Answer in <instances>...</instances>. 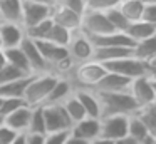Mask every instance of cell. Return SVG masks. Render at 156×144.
Masks as SVG:
<instances>
[{
	"mask_svg": "<svg viewBox=\"0 0 156 144\" xmlns=\"http://www.w3.org/2000/svg\"><path fill=\"white\" fill-rule=\"evenodd\" d=\"M87 39L91 40L94 49H98V47H131L133 49L134 47V42L124 32H111L106 33V35H96V37L87 35Z\"/></svg>",
	"mask_w": 156,
	"mask_h": 144,
	"instance_id": "16",
	"label": "cell"
},
{
	"mask_svg": "<svg viewBox=\"0 0 156 144\" xmlns=\"http://www.w3.org/2000/svg\"><path fill=\"white\" fill-rule=\"evenodd\" d=\"M86 2H87V0H57V3H61V5H64V7H67V9L74 10L76 13H79V15L84 13Z\"/></svg>",
	"mask_w": 156,
	"mask_h": 144,
	"instance_id": "37",
	"label": "cell"
},
{
	"mask_svg": "<svg viewBox=\"0 0 156 144\" xmlns=\"http://www.w3.org/2000/svg\"><path fill=\"white\" fill-rule=\"evenodd\" d=\"M42 112H44V124H45V134L51 132H62L72 127L71 119L67 117L64 107L59 106H42Z\"/></svg>",
	"mask_w": 156,
	"mask_h": 144,
	"instance_id": "7",
	"label": "cell"
},
{
	"mask_svg": "<svg viewBox=\"0 0 156 144\" xmlns=\"http://www.w3.org/2000/svg\"><path fill=\"white\" fill-rule=\"evenodd\" d=\"M133 79H128V77L118 76V74H111L106 72V76L96 84L94 92H102V94H114V92H128L129 84H131Z\"/></svg>",
	"mask_w": 156,
	"mask_h": 144,
	"instance_id": "12",
	"label": "cell"
},
{
	"mask_svg": "<svg viewBox=\"0 0 156 144\" xmlns=\"http://www.w3.org/2000/svg\"><path fill=\"white\" fill-rule=\"evenodd\" d=\"M143 65H144V77H148L149 80L156 79V55L143 62Z\"/></svg>",
	"mask_w": 156,
	"mask_h": 144,
	"instance_id": "41",
	"label": "cell"
},
{
	"mask_svg": "<svg viewBox=\"0 0 156 144\" xmlns=\"http://www.w3.org/2000/svg\"><path fill=\"white\" fill-rule=\"evenodd\" d=\"M72 90H74L72 84L69 82L67 79H64V77H59L55 86L52 87L51 94L47 96V99H45V102L42 104V106H59V104H62L69 96H71Z\"/></svg>",
	"mask_w": 156,
	"mask_h": 144,
	"instance_id": "21",
	"label": "cell"
},
{
	"mask_svg": "<svg viewBox=\"0 0 156 144\" xmlns=\"http://www.w3.org/2000/svg\"><path fill=\"white\" fill-rule=\"evenodd\" d=\"M81 30L86 35H106V33L114 32V29L111 27L106 13L94 12V10H84V13L81 15Z\"/></svg>",
	"mask_w": 156,
	"mask_h": 144,
	"instance_id": "4",
	"label": "cell"
},
{
	"mask_svg": "<svg viewBox=\"0 0 156 144\" xmlns=\"http://www.w3.org/2000/svg\"><path fill=\"white\" fill-rule=\"evenodd\" d=\"M76 99L84 109L86 117H92V119H101V109H99V100L94 90L91 89H74L72 90Z\"/></svg>",
	"mask_w": 156,
	"mask_h": 144,
	"instance_id": "15",
	"label": "cell"
},
{
	"mask_svg": "<svg viewBox=\"0 0 156 144\" xmlns=\"http://www.w3.org/2000/svg\"><path fill=\"white\" fill-rule=\"evenodd\" d=\"M30 77L32 76H25V77L10 80V82L0 86V97H2V99H7V97H22V99H24L25 87H27Z\"/></svg>",
	"mask_w": 156,
	"mask_h": 144,
	"instance_id": "25",
	"label": "cell"
},
{
	"mask_svg": "<svg viewBox=\"0 0 156 144\" xmlns=\"http://www.w3.org/2000/svg\"><path fill=\"white\" fill-rule=\"evenodd\" d=\"M20 77H25V74H22L20 70H17L15 67L12 65H5L0 69V86L10 82V80H15V79H20Z\"/></svg>",
	"mask_w": 156,
	"mask_h": 144,
	"instance_id": "36",
	"label": "cell"
},
{
	"mask_svg": "<svg viewBox=\"0 0 156 144\" xmlns=\"http://www.w3.org/2000/svg\"><path fill=\"white\" fill-rule=\"evenodd\" d=\"M69 136L76 137V139L91 142L96 137H99V119H92V117H84V119L77 121L72 124L69 129Z\"/></svg>",
	"mask_w": 156,
	"mask_h": 144,
	"instance_id": "13",
	"label": "cell"
},
{
	"mask_svg": "<svg viewBox=\"0 0 156 144\" xmlns=\"http://www.w3.org/2000/svg\"><path fill=\"white\" fill-rule=\"evenodd\" d=\"M106 72L108 70L104 69L102 64L89 60V62H82L74 65V69L64 79H67L74 89H94L96 84L106 76Z\"/></svg>",
	"mask_w": 156,
	"mask_h": 144,
	"instance_id": "2",
	"label": "cell"
},
{
	"mask_svg": "<svg viewBox=\"0 0 156 144\" xmlns=\"http://www.w3.org/2000/svg\"><path fill=\"white\" fill-rule=\"evenodd\" d=\"M22 106H27L22 97H7V99H2V104H0V117L5 119L12 112L20 109Z\"/></svg>",
	"mask_w": 156,
	"mask_h": 144,
	"instance_id": "33",
	"label": "cell"
},
{
	"mask_svg": "<svg viewBox=\"0 0 156 144\" xmlns=\"http://www.w3.org/2000/svg\"><path fill=\"white\" fill-rule=\"evenodd\" d=\"M141 20L151 23V25H156V3H148V5H144Z\"/></svg>",
	"mask_w": 156,
	"mask_h": 144,
	"instance_id": "40",
	"label": "cell"
},
{
	"mask_svg": "<svg viewBox=\"0 0 156 144\" xmlns=\"http://www.w3.org/2000/svg\"><path fill=\"white\" fill-rule=\"evenodd\" d=\"M154 55H156V35L144 40H139L133 47V57L138 59L139 62H146V60H149Z\"/></svg>",
	"mask_w": 156,
	"mask_h": 144,
	"instance_id": "24",
	"label": "cell"
},
{
	"mask_svg": "<svg viewBox=\"0 0 156 144\" xmlns=\"http://www.w3.org/2000/svg\"><path fill=\"white\" fill-rule=\"evenodd\" d=\"M118 10L131 23V22H136V20H141L144 3H143V0H121V3L118 5Z\"/></svg>",
	"mask_w": 156,
	"mask_h": 144,
	"instance_id": "26",
	"label": "cell"
},
{
	"mask_svg": "<svg viewBox=\"0 0 156 144\" xmlns=\"http://www.w3.org/2000/svg\"><path fill=\"white\" fill-rule=\"evenodd\" d=\"M17 136L19 134L15 131H12L10 127H7L5 124L0 126V144H12Z\"/></svg>",
	"mask_w": 156,
	"mask_h": 144,
	"instance_id": "39",
	"label": "cell"
},
{
	"mask_svg": "<svg viewBox=\"0 0 156 144\" xmlns=\"http://www.w3.org/2000/svg\"><path fill=\"white\" fill-rule=\"evenodd\" d=\"M5 59H7V64L12 67H15L17 70H20L25 76H34L30 69V64H29L27 57L24 55V52L20 50V47H14V49H5Z\"/></svg>",
	"mask_w": 156,
	"mask_h": 144,
	"instance_id": "23",
	"label": "cell"
},
{
	"mask_svg": "<svg viewBox=\"0 0 156 144\" xmlns=\"http://www.w3.org/2000/svg\"><path fill=\"white\" fill-rule=\"evenodd\" d=\"M27 132H32V134H42V136H45V124H44V112H42V106H35V107H32L30 122H29V129H27Z\"/></svg>",
	"mask_w": 156,
	"mask_h": 144,
	"instance_id": "31",
	"label": "cell"
},
{
	"mask_svg": "<svg viewBox=\"0 0 156 144\" xmlns=\"http://www.w3.org/2000/svg\"><path fill=\"white\" fill-rule=\"evenodd\" d=\"M30 114H32V107L22 106L20 109H17L15 112L5 117L4 124L7 127H10L12 131H15L17 134H25L29 129V122H30Z\"/></svg>",
	"mask_w": 156,
	"mask_h": 144,
	"instance_id": "18",
	"label": "cell"
},
{
	"mask_svg": "<svg viewBox=\"0 0 156 144\" xmlns=\"http://www.w3.org/2000/svg\"><path fill=\"white\" fill-rule=\"evenodd\" d=\"M128 119L129 116H111L99 119V137L112 142L128 137Z\"/></svg>",
	"mask_w": 156,
	"mask_h": 144,
	"instance_id": "6",
	"label": "cell"
},
{
	"mask_svg": "<svg viewBox=\"0 0 156 144\" xmlns=\"http://www.w3.org/2000/svg\"><path fill=\"white\" fill-rule=\"evenodd\" d=\"M19 47H20V50L24 52V55L27 57L29 64H30V69H32V74L47 72V65H45L44 59H42L41 52H39L37 45H35V40L29 39V37H24Z\"/></svg>",
	"mask_w": 156,
	"mask_h": 144,
	"instance_id": "14",
	"label": "cell"
},
{
	"mask_svg": "<svg viewBox=\"0 0 156 144\" xmlns=\"http://www.w3.org/2000/svg\"><path fill=\"white\" fill-rule=\"evenodd\" d=\"M12 144H25V142H24V134H19V136L15 137V141H14Z\"/></svg>",
	"mask_w": 156,
	"mask_h": 144,
	"instance_id": "48",
	"label": "cell"
},
{
	"mask_svg": "<svg viewBox=\"0 0 156 144\" xmlns=\"http://www.w3.org/2000/svg\"><path fill=\"white\" fill-rule=\"evenodd\" d=\"M24 2H32V3H41V5L54 7L55 3H57V0H24Z\"/></svg>",
	"mask_w": 156,
	"mask_h": 144,
	"instance_id": "43",
	"label": "cell"
},
{
	"mask_svg": "<svg viewBox=\"0 0 156 144\" xmlns=\"http://www.w3.org/2000/svg\"><path fill=\"white\" fill-rule=\"evenodd\" d=\"M24 142L25 144H44V136H42V134L25 132L24 134Z\"/></svg>",
	"mask_w": 156,
	"mask_h": 144,
	"instance_id": "42",
	"label": "cell"
},
{
	"mask_svg": "<svg viewBox=\"0 0 156 144\" xmlns=\"http://www.w3.org/2000/svg\"><path fill=\"white\" fill-rule=\"evenodd\" d=\"M69 132L67 131H62V132H51L44 136V144H64L67 139Z\"/></svg>",
	"mask_w": 156,
	"mask_h": 144,
	"instance_id": "38",
	"label": "cell"
},
{
	"mask_svg": "<svg viewBox=\"0 0 156 144\" xmlns=\"http://www.w3.org/2000/svg\"><path fill=\"white\" fill-rule=\"evenodd\" d=\"M106 17H108L111 27L114 29V32H124L129 25V22L124 19V15H122L118 9H112V10H109V12H106Z\"/></svg>",
	"mask_w": 156,
	"mask_h": 144,
	"instance_id": "35",
	"label": "cell"
},
{
	"mask_svg": "<svg viewBox=\"0 0 156 144\" xmlns=\"http://www.w3.org/2000/svg\"><path fill=\"white\" fill-rule=\"evenodd\" d=\"M61 106L64 107L66 114H67V117L71 119V122H72V124L77 122V121H81V119H84V117H86L84 109H82V106L79 104V100L76 99L74 92H72L71 96H69L67 99H66L64 102L61 104Z\"/></svg>",
	"mask_w": 156,
	"mask_h": 144,
	"instance_id": "29",
	"label": "cell"
},
{
	"mask_svg": "<svg viewBox=\"0 0 156 144\" xmlns=\"http://www.w3.org/2000/svg\"><path fill=\"white\" fill-rule=\"evenodd\" d=\"M71 35L72 33L69 32V30H66L64 27L55 25V23L52 22V27H51V30H49L47 37H45L44 40L54 44V45H59V47H67L69 40H71Z\"/></svg>",
	"mask_w": 156,
	"mask_h": 144,
	"instance_id": "30",
	"label": "cell"
},
{
	"mask_svg": "<svg viewBox=\"0 0 156 144\" xmlns=\"http://www.w3.org/2000/svg\"><path fill=\"white\" fill-rule=\"evenodd\" d=\"M59 77L54 74H34L29 80L27 87L24 92V100L29 107H35V106H42L47 99V96L51 94L52 87L55 86Z\"/></svg>",
	"mask_w": 156,
	"mask_h": 144,
	"instance_id": "3",
	"label": "cell"
},
{
	"mask_svg": "<svg viewBox=\"0 0 156 144\" xmlns=\"http://www.w3.org/2000/svg\"><path fill=\"white\" fill-rule=\"evenodd\" d=\"M104 69L111 74H118V76L128 77V79H138V77H144V65L134 57H124V59L114 60V62L102 64Z\"/></svg>",
	"mask_w": 156,
	"mask_h": 144,
	"instance_id": "8",
	"label": "cell"
},
{
	"mask_svg": "<svg viewBox=\"0 0 156 144\" xmlns=\"http://www.w3.org/2000/svg\"><path fill=\"white\" fill-rule=\"evenodd\" d=\"M119 3H121V0H87L86 2V10L106 13L112 9H118Z\"/></svg>",
	"mask_w": 156,
	"mask_h": 144,
	"instance_id": "34",
	"label": "cell"
},
{
	"mask_svg": "<svg viewBox=\"0 0 156 144\" xmlns=\"http://www.w3.org/2000/svg\"><path fill=\"white\" fill-rule=\"evenodd\" d=\"M101 109V119L111 116H133L138 112V106L129 96V92H114L102 94L96 92Z\"/></svg>",
	"mask_w": 156,
	"mask_h": 144,
	"instance_id": "1",
	"label": "cell"
},
{
	"mask_svg": "<svg viewBox=\"0 0 156 144\" xmlns=\"http://www.w3.org/2000/svg\"><path fill=\"white\" fill-rule=\"evenodd\" d=\"M151 87H153V92H154V99H156V79L151 80Z\"/></svg>",
	"mask_w": 156,
	"mask_h": 144,
	"instance_id": "49",
	"label": "cell"
},
{
	"mask_svg": "<svg viewBox=\"0 0 156 144\" xmlns=\"http://www.w3.org/2000/svg\"><path fill=\"white\" fill-rule=\"evenodd\" d=\"M25 37L22 25L15 23H0V40H2V49H14L19 47L22 39Z\"/></svg>",
	"mask_w": 156,
	"mask_h": 144,
	"instance_id": "19",
	"label": "cell"
},
{
	"mask_svg": "<svg viewBox=\"0 0 156 144\" xmlns=\"http://www.w3.org/2000/svg\"><path fill=\"white\" fill-rule=\"evenodd\" d=\"M7 65V59H5V52L4 49H0V69Z\"/></svg>",
	"mask_w": 156,
	"mask_h": 144,
	"instance_id": "46",
	"label": "cell"
},
{
	"mask_svg": "<svg viewBox=\"0 0 156 144\" xmlns=\"http://www.w3.org/2000/svg\"><path fill=\"white\" fill-rule=\"evenodd\" d=\"M153 144H156V141H154V142H153Z\"/></svg>",
	"mask_w": 156,
	"mask_h": 144,
	"instance_id": "54",
	"label": "cell"
},
{
	"mask_svg": "<svg viewBox=\"0 0 156 144\" xmlns=\"http://www.w3.org/2000/svg\"><path fill=\"white\" fill-rule=\"evenodd\" d=\"M0 49H2V40H0Z\"/></svg>",
	"mask_w": 156,
	"mask_h": 144,
	"instance_id": "52",
	"label": "cell"
},
{
	"mask_svg": "<svg viewBox=\"0 0 156 144\" xmlns=\"http://www.w3.org/2000/svg\"><path fill=\"white\" fill-rule=\"evenodd\" d=\"M0 104H2V97H0Z\"/></svg>",
	"mask_w": 156,
	"mask_h": 144,
	"instance_id": "53",
	"label": "cell"
},
{
	"mask_svg": "<svg viewBox=\"0 0 156 144\" xmlns=\"http://www.w3.org/2000/svg\"><path fill=\"white\" fill-rule=\"evenodd\" d=\"M89 144H114L112 141H109V139H104V137H96L94 141H91Z\"/></svg>",
	"mask_w": 156,
	"mask_h": 144,
	"instance_id": "45",
	"label": "cell"
},
{
	"mask_svg": "<svg viewBox=\"0 0 156 144\" xmlns=\"http://www.w3.org/2000/svg\"><path fill=\"white\" fill-rule=\"evenodd\" d=\"M67 52H69V57L71 60L77 65V64H82V62H89L92 60V54H94V47H92L91 40L87 39L86 33H82L81 30L74 32L71 35V40L67 44Z\"/></svg>",
	"mask_w": 156,
	"mask_h": 144,
	"instance_id": "5",
	"label": "cell"
},
{
	"mask_svg": "<svg viewBox=\"0 0 156 144\" xmlns=\"http://www.w3.org/2000/svg\"><path fill=\"white\" fill-rule=\"evenodd\" d=\"M0 23L22 25V0H0Z\"/></svg>",
	"mask_w": 156,
	"mask_h": 144,
	"instance_id": "20",
	"label": "cell"
},
{
	"mask_svg": "<svg viewBox=\"0 0 156 144\" xmlns=\"http://www.w3.org/2000/svg\"><path fill=\"white\" fill-rule=\"evenodd\" d=\"M136 116H138L139 119L143 121V124L146 126L149 137L156 141V100L153 104H149V106L139 109L138 112H136Z\"/></svg>",
	"mask_w": 156,
	"mask_h": 144,
	"instance_id": "28",
	"label": "cell"
},
{
	"mask_svg": "<svg viewBox=\"0 0 156 144\" xmlns=\"http://www.w3.org/2000/svg\"><path fill=\"white\" fill-rule=\"evenodd\" d=\"M51 13L52 7L22 0V29H29V27H34L44 20L51 19Z\"/></svg>",
	"mask_w": 156,
	"mask_h": 144,
	"instance_id": "10",
	"label": "cell"
},
{
	"mask_svg": "<svg viewBox=\"0 0 156 144\" xmlns=\"http://www.w3.org/2000/svg\"><path fill=\"white\" fill-rule=\"evenodd\" d=\"M129 96L133 97V100L138 106V111L143 109V107L149 106V104L154 102V92H153L151 87V80L148 77H138V79H133L131 84H129L128 89Z\"/></svg>",
	"mask_w": 156,
	"mask_h": 144,
	"instance_id": "9",
	"label": "cell"
},
{
	"mask_svg": "<svg viewBox=\"0 0 156 144\" xmlns=\"http://www.w3.org/2000/svg\"><path fill=\"white\" fill-rule=\"evenodd\" d=\"M2 124H4V119H2V117H0V126H2Z\"/></svg>",
	"mask_w": 156,
	"mask_h": 144,
	"instance_id": "51",
	"label": "cell"
},
{
	"mask_svg": "<svg viewBox=\"0 0 156 144\" xmlns=\"http://www.w3.org/2000/svg\"><path fill=\"white\" fill-rule=\"evenodd\" d=\"M131 55H133L131 47H98V49H94L92 60L98 64H108Z\"/></svg>",
	"mask_w": 156,
	"mask_h": 144,
	"instance_id": "17",
	"label": "cell"
},
{
	"mask_svg": "<svg viewBox=\"0 0 156 144\" xmlns=\"http://www.w3.org/2000/svg\"><path fill=\"white\" fill-rule=\"evenodd\" d=\"M51 19L55 25L64 27V29L69 30L71 33L77 32V30L81 29V15L76 13L74 10L67 9V7L61 5V3H55V5L52 7Z\"/></svg>",
	"mask_w": 156,
	"mask_h": 144,
	"instance_id": "11",
	"label": "cell"
},
{
	"mask_svg": "<svg viewBox=\"0 0 156 144\" xmlns=\"http://www.w3.org/2000/svg\"><path fill=\"white\" fill-rule=\"evenodd\" d=\"M143 3H144V5H148V3H156V0H143Z\"/></svg>",
	"mask_w": 156,
	"mask_h": 144,
	"instance_id": "50",
	"label": "cell"
},
{
	"mask_svg": "<svg viewBox=\"0 0 156 144\" xmlns=\"http://www.w3.org/2000/svg\"><path fill=\"white\" fill-rule=\"evenodd\" d=\"M64 144H89V142L81 141V139H76V137H72V136H67V139H66Z\"/></svg>",
	"mask_w": 156,
	"mask_h": 144,
	"instance_id": "44",
	"label": "cell"
},
{
	"mask_svg": "<svg viewBox=\"0 0 156 144\" xmlns=\"http://www.w3.org/2000/svg\"><path fill=\"white\" fill-rule=\"evenodd\" d=\"M51 27H52V19H47V20L37 23V25H34V27L24 29V33H25V37H29V39H32V40H44L45 37H47Z\"/></svg>",
	"mask_w": 156,
	"mask_h": 144,
	"instance_id": "32",
	"label": "cell"
},
{
	"mask_svg": "<svg viewBox=\"0 0 156 144\" xmlns=\"http://www.w3.org/2000/svg\"><path fill=\"white\" fill-rule=\"evenodd\" d=\"M128 137L133 139L134 142H138V144H143L149 139L148 129H146L143 121L139 119L136 114L129 116V119H128Z\"/></svg>",
	"mask_w": 156,
	"mask_h": 144,
	"instance_id": "27",
	"label": "cell"
},
{
	"mask_svg": "<svg viewBox=\"0 0 156 144\" xmlns=\"http://www.w3.org/2000/svg\"><path fill=\"white\" fill-rule=\"evenodd\" d=\"M114 144H138V142H134V141H133V139H129V137H124V139L116 141Z\"/></svg>",
	"mask_w": 156,
	"mask_h": 144,
	"instance_id": "47",
	"label": "cell"
},
{
	"mask_svg": "<svg viewBox=\"0 0 156 144\" xmlns=\"http://www.w3.org/2000/svg\"><path fill=\"white\" fill-rule=\"evenodd\" d=\"M124 33L136 44L139 40H144L156 35V25H151V23L144 22V20H136V22L129 23L128 29L124 30Z\"/></svg>",
	"mask_w": 156,
	"mask_h": 144,
	"instance_id": "22",
	"label": "cell"
}]
</instances>
